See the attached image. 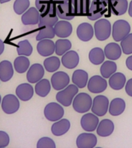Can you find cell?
Here are the masks:
<instances>
[{
  "instance_id": "31",
  "label": "cell",
  "mask_w": 132,
  "mask_h": 148,
  "mask_svg": "<svg viewBox=\"0 0 132 148\" xmlns=\"http://www.w3.org/2000/svg\"><path fill=\"white\" fill-rule=\"evenodd\" d=\"M58 17L56 12H47V13L40 14L39 25V28L44 26H54L58 22Z\"/></svg>"
},
{
  "instance_id": "4",
  "label": "cell",
  "mask_w": 132,
  "mask_h": 148,
  "mask_svg": "<svg viewBox=\"0 0 132 148\" xmlns=\"http://www.w3.org/2000/svg\"><path fill=\"white\" fill-rule=\"evenodd\" d=\"M95 36L99 41H104L108 39L112 33V26L110 21L106 18H100L94 24Z\"/></svg>"
},
{
  "instance_id": "16",
  "label": "cell",
  "mask_w": 132,
  "mask_h": 148,
  "mask_svg": "<svg viewBox=\"0 0 132 148\" xmlns=\"http://www.w3.org/2000/svg\"><path fill=\"white\" fill-rule=\"evenodd\" d=\"M94 29L90 23H83L78 25L76 29V35L80 40L88 42L94 37Z\"/></svg>"
},
{
  "instance_id": "26",
  "label": "cell",
  "mask_w": 132,
  "mask_h": 148,
  "mask_svg": "<svg viewBox=\"0 0 132 148\" xmlns=\"http://www.w3.org/2000/svg\"><path fill=\"white\" fill-rule=\"evenodd\" d=\"M104 53L108 60H117L120 57L122 49L119 44L115 42H110L105 46L104 48Z\"/></svg>"
},
{
  "instance_id": "27",
  "label": "cell",
  "mask_w": 132,
  "mask_h": 148,
  "mask_svg": "<svg viewBox=\"0 0 132 148\" xmlns=\"http://www.w3.org/2000/svg\"><path fill=\"white\" fill-rule=\"evenodd\" d=\"M35 5L40 14L47 12H56L57 4L53 0H36Z\"/></svg>"
},
{
  "instance_id": "1",
  "label": "cell",
  "mask_w": 132,
  "mask_h": 148,
  "mask_svg": "<svg viewBox=\"0 0 132 148\" xmlns=\"http://www.w3.org/2000/svg\"><path fill=\"white\" fill-rule=\"evenodd\" d=\"M108 11L110 9L107 0H91L87 18L90 21L98 20Z\"/></svg>"
},
{
  "instance_id": "20",
  "label": "cell",
  "mask_w": 132,
  "mask_h": 148,
  "mask_svg": "<svg viewBox=\"0 0 132 148\" xmlns=\"http://www.w3.org/2000/svg\"><path fill=\"white\" fill-rule=\"evenodd\" d=\"M37 52L42 56H50L55 52V42L51 39H42L37 43Z\"/></svg>"
},
{
  "instance_id": "34",
  "label": "cell",
  "mask_w": 132,
  "mask_h": 148,
  "mask_svg": "<svg viewBox=\"0 0 132 148\" xmlns=\"http://www.w3.org/2000/svg\"><path fill=\"white\" fill-rule=\"evenodd\" d=\"M30 65V60L25 56H19L14 60V68L18 73H24L27 71Z\"/></svg>"
},
{
  "instance_id": "39",
  "label": "cell",
  "mask_w": 132,
  "mask_h": 148,
  "mask_svg": "<svg viewBox=\"0 0 132 148\" xmlns=\"http://www.w3.org/2000/svg\"><path fill=\"white\" fill-rule=\"evenodd\" d=\"M56 36L54 26H44L39 30V33L37 34L36 39L37 41H40L42 39H53Z\"/></svg>"
},
{
  "instance_id": "23",
  "label": "cell",
  "mask_w": 132,
  "mask_h": 148,
  "mask_svg": "<svg viewBox=\"0 0 132 148\" xmlns=\"http://www.w3.org/2000/svg\"><path fill=\"white\" fill-rule=\"evenodd\" d=\"M70 128V122L67 119H60L56 121L51 127V131L54 136H60L67 134Z\"/></svg>"
},
{
  "instance_id": "52",
  "label": "cell",
  "mask_w": 132,
  "mask_h": 148,
  "mask_svg": "<svg viewBox=\"0 0 132 148\" xmlns=\"http://www.w3.org/2000/svg\"><path fill=\"white\" fill-rule=\"evenodd\" d=\"M0 81H1V80H0Z\"/></svg>"
},
{
  "instance_id": "42",
  "label": "cell",
  "mask_w": 132,
  "mask_h": 148,
  "mask_svg": "<svg viewBox=\"0 0 132 148\" xmlns=\"http://www.w3.org/2000/svg\"><path fill=\"white\" fill-rule=\"evenodd\" d=\"M37 148H56L55 142L53 139L44 136L38 140L36 144Z\"/></svg>"
},
{
  "instance_id": "19",
  "label": "cell",
  "mask_w": 132,
  "mask_h": 148,
  "mask_svg": "<svg viewBox=\"0 0 132 148\" xmlns=\"http://www.w3.org/2000/svg\"><path fill=\"white\" fill-rule=\"evenodd\" d=\"M109 9L115 16H122L128 10L127 0H109Z\"/></svg>"
},
{
  "instance_id": "3",
  "label": "cell",
  "mask_w": 132,
  "mask_h": 148,
  "mask_svg": "<svg viewBox=\"0 0 132 148\" xmlns=\"http://www.w3.org/2000/svg\"><path fill=\"white\" fill-rule=\"evenodd\" d=\"M93 99L90 95L86 92H80L76 94L73 100V107L79 113H87L91 109Z\"/></svg>"
},
{
  "instance_id": "33",
  "label": "cell",
  "mask_w": 132,
  "mask_h": 148,
  "mask_svg": "<svg viewBox=\"0 0 132 148\" xmlns=\"http://www.w3.org/2000/svg\"><path fill=\"white\" fill-rule=\"evenodd\" d=\"M117 71V64L113 60H107L103 62L100 66V72L101 76L105 79L110 78Z\"/></svg>"
},
{
  "instance_id": "18",
  "label": "cell",
  "mask_w": 132,
  "mask_h": 148,
  "mask_svg": "<svg viewBox=\"0 0 132 148\" xmlns=\"http://www.w3.org/2000/svg\"><path fill=\"white\" fill-rule=\"evenodd\" d=\"M80 62V57L76 51L69 50L62 56L61 62L67 69H72L76 68Z\"/></svg>"
},
{
  "instance_id": "8",
  "label": "cell",
  "mask_w": 132,
  "mask_h": 148,
  "mask_svg": "<svg viewBox=\"0 0 132 148\" xmlns=\"http://www.w3.org/2000/svg\"><path fill=\"white\" fill-rule=\"evenodd\" d=\"M1 106L5 113L12 114L19 110L20 104L17 96L13 94H7L2 98Z\"/></svg>"
},
{
  "instance_id": "51",
  "label": "cell",
  "mask_w": 132,
  "mask_h": 148,
  "mask_svg": "<svg viewBox=\"0 0 132 148\" xmlns=\"http://www.w3.org/2000/svg\"><path fill=\"white\" fill-rule=\"evenodd\" d=\"M107 2H108V1H109V0H107Z\"/></svg>"
},
{
  "instance_id": "24",
  "label": "cell",
  "mask_w": 132,
  "mask_h": 148,
  "mask_svg": "<svg viewBox=\"0 0 132 148\" xmlns=\"http://www.w3.org/2000/svg\"><path fill=\"white\" fill-rule=\"evenodd\" d=\"M114 130V124L112 120L104 119L99 123L97 126V133L101 137H107L111 136Z\"/></svg>"
},
{
  "instance_id": "29",
  "label": "cell",
  "mask_w": 132,
  "mask_h": 148,
  "mask_svg": "<svg viewBox=\"0 0 132 148\" xmlns=\"http://www.w3.org/2000/svg\"><path fill=\"white\" fill-rule=\"evenodd\" d=\"M72 81L78 88L83 89L88 83V73L83 69H76L72 76Z\"/></svg>"
},
{
  "instance_id": "9",
  "label": "cell",
  "mask_w": 132,
  "mask_h": 148,
  "mask_svg": "<svg viewBox=\"0 0 132 148\" xmlns=\"http://www.w3.org/2000/svg\"><path fill=\"white\" fill-rule=\"evenodd\" d=\"M107 87V83L103 76H93L88 80L87 89L92 93H100L105 91Z\"/></svg>"
},
{
  "instance_id": "36",
  "label": "cell",
  "mask_w": 132,
  "mask_h": 148,
  "mask_svg": "<svg viewBox=\"0 0 132 148\" xmlns=\"http://www.w3.org/2000/svg\"><path fill=\"white\" fill-rule=\"evenodd\" d=\"M72 43L69 39H61L55 42V53L57 56H63L71 49Z\"/></svg>"
},
{
  "instance_id": "12",
  "label": "cell",
  "mask_w": 132,
  "mask_h": 148,
  "mask_svg": "<svg viewBox=\"0 0 132 148\" xmlns=\"http://www.w3.org/2000/svg\"><path fill=\"white\" fill-rule=\"evenodd\" d=\"M99 119L94 113H86L81 117L80 125L81 127L87 132H93L97 130V126L99 124Z\"/></svg>"
},
{
  "instance_id": "35",
  "label": "cell",
  "mask_w": 132,
  "mask_h": 148,
  "mask_svg": "<svg viewBox=\"0 0 132 148\" xmlns=\"http://www.w3.org/2000/svg\"><path fill=\"white\" fill-rule=\"evenodd\" d=\"M50 83L47 79H42L41 80L37 82L35 86V92L41 97H46L50 92Z\"/></svg>"
},
{
  "instance_id": "28",
  "label": "cell",
  "mask_w": 132,
  "mask_h": 148,
  "mask_svg": "<svg viewBox=\"0 0 132 148\" xmlns=\"http://www.w3.org/2000/svg\"><path fill=\"white\" fill-rule=\"evenodd\" d=\"M126 108V103L124 100L121 98H115L112 99L109 105V113L111 116H117L122 114Z\"/></svg>"
},
{
  "instance_id": "11",
  "label": "cell",
  "mask_w": 132,
  "mask_h": 148,
  "mask_svg": "<svg viewBox=\"0 0 132 148\" xmlns=\"http://www.w3.org/2000/svg\"><path fill=\"white\" fill-rule=\"evenodd\" d=\"M75 16H88L91 0H69Z\"/></svg>"
},
{
  "instance_id": "49",
  "label": "cell",
  "mask_w": 132,
  "mask_h": 148,
  "mask_svg": "<svg viewBox=\"0 0 132 148\" xmlns=\"http://www.w3.org/2000/svg\"><path fill=\"white\" fill-rule=\"evenodd\" d=\"M9 1H11V0H0V3H2V4H3V3L8 2H9Z\"/></svg>"
},
{
  "instance_id": "10",
  "label": "cell",
  "mask_w": 132,
  "mask_h": 148,
  "mask_svg": "<svg viewBox=\"0 0 132 148\" xmlns=\"http://www.w3.org/2000/svg\"><path fill=\"white\" fill-rule=\"evenodd\" d=\"M69 83V76L63 71L56 72L51 77V85L56 90H61L66 88Z\"/></svg>"
},
{
  "instance_id": "46",
  "label": "cell",
  "mask_w": 132,
  "mask_h": 148,
  "mask_svg": "<svg viewBox=\"0 0 132 148\" xmlns=\"http://www.w3.org/2000/svg\"><path fill=\"white\" fill-rule=\"evenodd\" d=\"M4 49H5L4 42H3V41H2V39H0V56L2 55V53L4 52Z\"/></svg>"
},
{
  "instance_id": "43",
  "label": "cell",
  "mask_w": 132,
  "mask_h": 148,
  "mask_svg": "<svg viewBox=\"0 0 132 148\" xmlns=\"http://www.w3.org/2000/svg\"><path fill=\"white\" fill-rule=\"evenodd\" d=\"M9 136L6 132L0 130V148L6 147L9 145Z\"/></svg>"
},
{
  "instance_id": "5",
  "label": "cell",
  "mask_w": 132,
  "mask_h": 148,
  "mask_svg": "<svg viewBox=\"0 0 132 148\" xmlns=\"http://www.w3.org/2000/svg\"><path fill=\"white\" fill-rule=\"evenodd\" d=\"M130 32H131V25L127 21L119 19L113 24L112 36L114 41L120 42L129 34Z\"/></svg>"
},
{
  "instance_id": "14",
  "label": "cell",
  "mask_w": 132,
  "mask_h": 148,
  "mask_svg": "<svg viewBox=\"0 0 132 148\" xmlns=\"http://www.w3.org/2000/svg\"><path fill=\"white\" fill-rule=\"evenodd\" d=\"M44 67L39 63H34L29 68L26 74V79L29 83H36L41 80L44 76Z\"/></svg>"
},
{
  "instance_id": "48",
  "label": "cell",
  "mask_w": 132,
  "mask_h": 148,
  "mask_svg": "<svg viewBox=\"0 0 132 148\" xmlns=\"http://www.w3.org/2000/svg\"><path fill=\"white\" fill-rule=\"evenodd\" d=\"M53 2H55L56 4H60V3H63V2H69V0H53Z\"/></svg>"
},
{
  "instance_id": "44",
  "label": "cell",
  "mask_w": 132,
  "mask_h": 148,
  "mask_svg": "<svg viewBox=\"0 0 132 148\" xmlns=\"http://www.w3.org/2000/svg\"><path fill=\"white\" fill-rule=\"evenodd\" d=\"M125 91L127 94L132 97V78L127 80L126 85H125Z\"/></svg>"
},
{
  "instance_id": "41",
  "label": "cell",
  "mask_w": 132,
  "mask_h": 148,
  "mask_svg": "<svg viewBox=\"0 0 132 148\" xmlns=\"http://www.w3.org/2000/svg\"><path fill=\"white\" fill-rule=\"evenodd\" d=\"M120 47L125 55L132 54V33H129L120 41Z\"/></svg>"
},
{
  "instance_id": "17",
  "label": "cell",
  "mask_w": 132,
  "mask_h": 148,
  "mask_svg": "<svg viewBox=\"0 0 132 148\" xmlns=\"http://www.w3.org/2000/svg\"><path fill=\"white\" fill-rule=\"evenodd\" d=\"M56 36L60 38H67L72 34L73 32V26L72 24L67 20L58 21L54 25Z\"/></svg>"
},
{
  "instance_id": "6",
  "label": "cell",
  "mask_w": 132,
  "mask_h": 148,
  "mask_svg": "<svg viewBox=\"0 0 132 148\" xmlns=\"http://www.w3.org/2000/svg\"><path fill=\"white\" fill-rule=\"evenodd\" d=\"M64 115V110L63 106L57 103L52 102L45 106L44 116L46 120L52 122H56L62 119Z\"/></svg>"
},
{
  "instance_id": "13",
  "label": "cell",
  "mask_w": 132,
  "mask_h": 148,
  "mask_svg": "<svg viewBox=\"0 0 132 148\" xmlns=\"http://www.w3.org/2000/svg\"><path fill=\"white\" fill-rule=\"evenodd\" d=\"M97 143V136L89 132L80 134L76 138V147L78 148H93Z\"/></svg>"
},
{
  "instance_id": "15",
  "label": "cell",
  "mask_w": 132,
  "mask_h": 148,
  "mask_svg": "<svg viewBox=\"0 0 132 148\" xmlns=\"http://www.w3.org/2000/svg\"><path fill=\"white\" fill-rule=\"evenodd\" d=\"M39 17L40 12L39 10L36 7H31L22 15L21 21L25 25H37L39 24Z\"/></svg>"
},
{
  "instance_id": "50",
  "label": "cell",
  "mask_w": 132,
  "mask_h": 148,
  "mask_svg": "<svg viewBox=\"0 0 132 148\" xmlns=\"http://www.w3.org/2000/svg\"><path fill=\"white\" fill-rule=\"evenodd\" d=\"M2 103V97H1V95H0V104Z\"/></svg>"
},
{
  "instance_id": "38",
  "label": "cell",
  "mask_w": 132,
  "mask_h": 148,
  "mask_svg": "<svg viewBox=\"0 0 132 148\" xmlns=\"http://www.w3.org/2000/svg\"><path fill=\"white\" fill-rule=\"evenodd\" d=\"M32 46L30 42L27 39L22 40L18 43L17 46V53L19 56H30L32 53Z\"/></svg>"
},
{
  "instance_id": "45",
  "label": "cell",
  "mask_w": 132,
  "mask_h": 148,
  "mask_svg": "<svg viewBox=\"0 0 132 148\" xmlns=\"http://www.w3.org/2000/svg\"><path fill=\"white\" fill-rule=\"evenodd\" d=\"M126 66H127V69L132 71V55L127 58V60H126Z\"/></svg>"
},
{
  "instance_id": "30",
  "label": "cell",
  "mask_w": 132,
  "mask_h": 148,
  "mask_svg": "<svg viewBox=\"0 0 132 148\" xmlns=\"http://www.w3.org/2000/svg\"><path fill=\"white\" fill-rule=\"evenodd\" d=\"M126 76L122 73H115L109 78V85L114 90H120L125 86Z\"/></svg>"
},
{
  "instance_id": "7",
  "label": "cell",
  "mask_w": 132,
  "mask_h": 148,
  "mask_svg": "<svg viewBox=\"0 0 132 148\" xmlns=\"http://www.w3.org/2000/svg\"><path fill=\"white\" fill-rule=\"evenodd\" d=\"M108 98L103 95H99L93 99L91 111L97 116H103L107 113L109 110Z\"/></svg>"
},
{
  "instance_id": "25",
  "label": "cell",
  "mask_w": 132,
  "mask_h": 148,
  "mask_svg": "<svg viewBox=\"0 0 132 148\" xmlns=\"http://www.w3.org/2000/svg\"><path fill=\"white\" fill-rule=\"evenodd\" d=\"M14 69L11 62L9 60H3L0 62V80L8 82L13 76Z\"/></svg>"
},
{
  "instance_id": "40",
  "label": "cell",
  "mask_w": 132,
  "mask_h": 148,
  "mask_svg": "<svg viewBox=\"0 0 132 148\" xmlns=\"http://www.w3.org/2000/svg\"><path fill=\"white\" fill-rule=\"evenodd\" d=\"M30 5V0H16L13 4L14 12L17 15H23Z\"/></svg>"
},
{
  "instance_id": "37",
  "label": "cell",
  "mask_w": 132,
  "mask_h": 148,
  "mask_svg": "<svg viewBox=\"0 0 132 148\" xmlns=\"http://www.w3.org/2000/svg\"><path fill=\"white\" fill-rule=\"evenodd\" d=\"M43 66L49 73L57 71L60 66V60L57 56H50L43 61Z\"/></svg>"
},
{
  "instance_id": "47",
  "label": "cell",
  "mask_w": 132,
  "mask_h": 148,
  "mask_svg": "<svg viewBox=\"0 0 132 148\" xmlns=\"http://www.w3.org/2000/svg\"><path fill=\"white\" fill-rule=\"evenodd\" d=\"M128 14L131 17H132V0L131 1V2L129 3V5H128Z\"/></svg>"
},
{
  "instance_id": "22",
  "label": "cell",
  "mask_w": 132,
  "mask_h": 148,
  "mask_svg": "<svg viewBox=\"0 0 132 148\" xmlns=\"http://www.w3.org/2000/svg\"><path fill=\"white\" fill-rule=\"evenodd\" d=\"M16 94L22 101H29L34 94V90L30 83H22L16 89Z\"/></svg>"
},
{
  "instance_id": "21",
  "label": "cell",
  "mask_w": 132,
  "mask_h": 148,
  "mask_svg": "<svg viewBox=\"0 0 132 148\" xmlns=\"http://www.w3.org/2000/svg\"><path fill=\"white\" fill-rule=\"evenodd\" d=\"M56 14L59 18L63 20H72L75 17V14L71 8L69 2L60 3L56 5Z\"/></svg>"
},
{
  "instance_id": "32",
  "label": "cell",
  "mask_w": 132,
  "mask_h": 148,
  "mask_svg": "<svg viewBox=\"0 0 132 148\" xmlns=\"http://www.w3.org/2000/svg\"><path fill=\"white\" fill-rule=\"evenodd\" d=\"M104 51L100 47H95L92 49L89 53V60L94 65H100L104 62L105 59Z\"/></svg>"
},
{
  "instance_id": "2",
  "label": "cell",
  "mask_w": 132,
  "mask_h": 148,
  "mask_svg": "<svg viewBox=\"0 0 132 148\" xmlns=\"http://www.w3.org/2000/svg\"><path fill=\"white\" fill-rule=\"evenodd\" d=\"M78 91L79 88L75 84H69L56 93V99L59 103L63 106H69L72 104L74 97L78 93Z\"/></svg>"
}]
</instances>
